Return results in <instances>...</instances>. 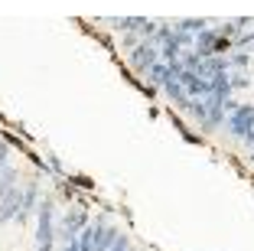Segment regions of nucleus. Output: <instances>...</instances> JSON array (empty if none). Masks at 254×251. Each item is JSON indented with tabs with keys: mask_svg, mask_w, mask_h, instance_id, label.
Returning a JSON list of instances; mask_svg holds the SVG:
<instances>
[{
	"mask_svg": "<svg viewBox=\"0 0 254 251\" xmlns=\"http://www.w3.org/2000/svg\"><path fill=\"white\" fill-rule=\"evenodd\" d=\"M59 215H56V202L43 199L36 209V242L33 251H56V235H59Z\"/></svg>",
	"mask_w": 254,
	"mask_h": 251,
	"instance_id": "nucleus-1",
	"label": "nucleus"
},
{
	"mask_svg": "<svg viewBox=\"0 0 254 251\" xmlns=\"http://www.w3.org/2000/svg\"><path fill=\"white\" fill-rule=\"evenodd\" d=\"M88 225H91V222H88V212H85L82 206H72L65 215H62V222H59V242L62 245L75 242V238L82 235Z\"/></svg>",
	"mask_w": 254,
	"mask_h": 251,
	"instance_id": "nucleus-2",
	"label": "nucleus"
},
{
	"mask_svg": "<svg viewBox=\"0 0 254 251\" xmlns=\"http://www.w3.org/2000/svg\"><path fill=\"white\" fill-rule=\"evenodd\" d=\"M130 248H134V245H130V238H127L124 232H121V235L114 238V245H111V251H130Z\"/></svg>",
	"mask_w": 254,
	"mask_h": 251,
	"instance_id": "nucleus-3",
	"label": "nucleus"
},
{
	"mask_svg": "<svg viewBox=\"0 0 254 251\" xmlns=\"http://www.w3.org/2000/svg\"><path fill=\"white\" fill-rule=\"evenodd\" d=\"M7 157H10V144H7V141H0V170L7 167Z\"/></svg>",
	"mask_w": 254,
	"mask_h": 251,
	"instance_id": "nucleus-4",
	"label": "nucleus"
},
{
	"mask_svg": "<svg viewBox=\"0 0 254 251\" xmlns=\"http://www.w3.org/2000/svg\"><path fill=\"white\" fill-rule=\"evenodd\" d=\"M130 251H140V248H130Z\"/></svg>",
	"mask_w": 254,
	"mask_h": 251,
	"instance_id": "nucleus-5",
	"label": "nucleus"
}]
</instances>
